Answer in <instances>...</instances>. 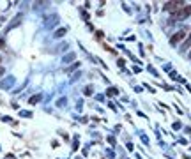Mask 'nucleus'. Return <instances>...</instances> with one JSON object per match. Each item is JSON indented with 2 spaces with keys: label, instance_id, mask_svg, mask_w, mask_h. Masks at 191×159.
Listing matches in <instances>:
<instances>
[{
  "label": "nucleus",
  "instance_id": "1",
  "mask_svg": "<svg viewBox=\"0 0 191 159\" xmlns=\"http://www.w3.org/2000/svg\"><path fill=\"white\" fill-rule=\"evenodd\" d=\"M190 13H191V7L188 5V7H184V9H182V11H181V13H179V14H177L175 18H177V20H182V18H186V16H188Z\"/></svg>",
  "mask_w": 191,
  "mask_h": 159
},
{
  "label": "nucleus",
  "instance_id": "2",
  "mask_svg": "<svg viewBox=\"0 0 191 159\" xmlns=\"http://www.w3.org/2000/svg\"><path fill=\"white\" fill-rule=\"evenodd\" d=\"M182 37H184V32H177V34H175V37H172V42H177V41L182 39Z\"/></svg>",
  "mask_w": 191,
  "mask_h": 159
},
{
  "label": "nucleus",
  "instance_id": "3",
  "mask_svg": "<svg viewBox=\"0 0 191 159\" xmlns=\"http://www.w3.org/2000/svg\"><path fill=\"white\" fill-rule=\"evenodd\" d=\"M190 57H191V55H190Z\"/></svg>",
  "mask_w": 191,
  "mask_h": 159
}]
</instances>
